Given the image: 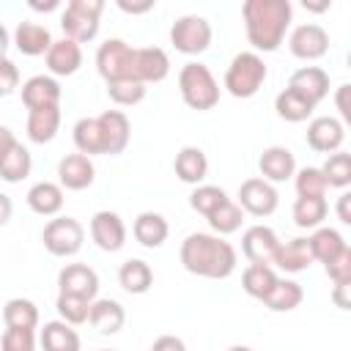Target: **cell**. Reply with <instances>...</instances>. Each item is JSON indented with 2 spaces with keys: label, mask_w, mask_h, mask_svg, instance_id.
Masks as SVG:
<instances>
[{
  "label": "cell",
  "mask_w": 351,
  "mask_h": 351,
  "mask_svg": "<svg viewBox=\"0 0 351 351\" xmlns=\"http://www.w3.org/2000/svg\"><path fill=\"white\" fill-rule=\"evenodd\" d=\"M181 263L189 274L206 280H225L236 271V250L230 241L214 233H189L181 244Z\"/></svg>",
  "instance_id": "1"
},
{
  "label": "cell",
  "mask_w": 351,
  "mask_h": 351,
  "mask_svg": "<svg viewBox=\"0 0 351 351\" xmlns=\"http://www.w3.org/2000/svg\"><path fill=\"white\" fill-rule=\"evenodd\" d=\"M247 41L258 52H274L291 25L293 8L288 0H247L241 5Z\"/></svg>",
  "instance_id": "2"
},
{
  "label": "cell",
  "mask_w": 351,
  "mask_h": 351,
  "mask_svg": "<svg viewBox=\"0 0 351 351\" xmlns=\"http://www.w3.org/2000/svg\"><path fill=\"white\" fill-rule=\"evenodd\" d=\"M178 90H181L184 104L197 112H206V110L217 107V101H219V82L214 80L211 69L197 60L186 63L178 71Z\"/></svg>",
  "instance_id": "3"
},
{
  "label": "cell",
  "mask_w": 351,
  "mask_h": 351,
  "mask_svg": "<svg viewBox=\"0 0 351 351\" xmlns=\"http://www.w3.org/2000/svg\"><path fill=\"white\" fill-rule=\"evenodd\" d=\"M266 63L258 52H239L225 71V90L236 99H250L266 82Z\"/></svg>",
  "instance_id": "4"
},
{
  "label": "cell",
  "mask_w": 351,
  "mask_h": 351,
  "mask_svg": "<svg viewBox=\"0 0 351 351\" xmlns=\"http://www.w3.org/2000/svg\"><path fill=\"white\" fill-rule=\"evenodd\" d=\"M101 11H104L101 0H69L60 14V27H63L66 38H71L77 44L96 38Z\"/></svg>",
  "instance_id": "5"
},
{
  "label": "cell",
  "mask_w": 351,
  "mask_h": 351,
  "mask_svg": "<svg viewBox=\"0 0 351 351\" xmlns=\"http://www.w3.org/2000/svg\"><path fill=\"white\" fill-rule=\"evenodd\" d=\"M96 69L107 82L134 80V47L121 38H107L96 52Z\"/></svg>",
  "instance_id": "6"
},
{
  "label": "cell",
  "mask_w": 351,
  "mask_h": 351,
  "mask_svg": "<svg viewBox=\"0 0 351 351\" xmlns=\"http://www.w3.org/2000/svg\"><path fill=\"white\" fill-rule=\"evenodd\" d=\"M41 241H44V247H47L49 255L69 258V255H77L82 250L85 228L74 217H58V219H49L47 222V228L41 233Z\"/></svg>",
  "instance_id": "7"
},
{
  "label": "cell",
  "mask_w": 351,
  "mask_h": 351,
  "mask_svg": "<svg viewBox=\"0 0 351 351\" xmlns=\"http://www.w3.org/2000/svg\"><path fill=\"white\" fill-rule=\"evenodd\" d=\"M170 41L184 55H200L211 44V25L206 16H197V14L178 16L170 27Z\"/></svg>",
  "instance_id": "8"
},
{
  "label": "cell",
  "mask_w": 351,
  "mask_h": 351,
  "mask_svg": "<svg viewBox=\"0 0 351 351\" xmlns=\"http://www.w3.org/2000/svg\"><path fill=\"white\" fill-rule=\"evenodd\" d=\"M280 195L277 189L263 178H247L239 186V208L252 217H269L277 211Z\"/></svg>",
  "instance_id": "9"
},
{
  "label": "cell",
  "mask_w": 351,
  "mask_h": 351,
  "mask_svg": "<svg viewBox=\"0 0 351 351\" xmlns=\"http://www.w3.org/2000/svg\"><path fill=\"white\" fill-rule=\"evenodd\" d=\"M288 49L299 60H318L329 52V33L315 22L299 25L288 38Z\"/></svg>",
  "instance_id": "10"
},
{
  "label": "cell",
  "mask_w": 351,
  "mask_h": 351,
  "mask_svg": "<svg viewBox=\"0 0 351 351\" xmlns=\"http://www.w3.org/2000/svg\"><path fill=\"white\" fill-rule=\"evenodd\" d=\"M60 293L66 296H80L85 302H93L99 293V274L88 263H69L58 274Z\"/></svg>",
  "instance_id": "11"
},
{
  "label": "cell",
  "mask_w": 351,
  "mask_h": 351,
  "mask_svg": "<svg viewBox=\"0 0 351 351\" xmlns=\"http://www.w3.org/2000/svg\"><path fill=\"white\" fill-rule=\"evenodd\" d=\"M90 239L104 252H118L126 244V225L115 211H96L90 217Z\"/></svg>",
  "instance_id": "12"
},
{
  "label": "cell",
  "mask_w": 351,
  "mask_h": 351,
  "mask_svg": "<svg viewBox=\"0 0 351 351\" xmlns=\"http://www.w3.org/2000/svg\"><path fill=\"white\" fill-rule=\"evenodd\" d=\"M346 140V126L343 121L332 118V115H321V118H313L310 126H307V145L318 154H335L340 151Z\"/></svg>",
  "instance_id": "13"
},
{
  "label": "cell",
  "mask_w": 351,
  "mask_h": 351,
  "mask_svg": "<svg viewBox=\"0 0 351 351\" xmlns=\"http://www.w3.org/2000/svg\"><path fill=\"white\" fill-rule=\"evenodd\" d=\"M96 121H99L104 154H107V156L121 154V151L129 145V134H132V126H129L126 112H121V110H104Z\"/></svg>",
  "instance_id": "14"
},
{
  "label": "cell",
  "mask_w": 351,
  "mask_h": 351,
  "mask_svg": "<svg viewBox=\"0 0 351 351\" xmlns=\"http://www.w3.org/2000/svg\"><path fill=\"white\" fill-rule=\"evenodd\" d=\"M96 178V167L90 162V156L85 154H69L58 162V181H60V189H71V192H80V189H88Z\"/></svg>",
  "instance_id": "15"
},
{
  "label": "cell",
  "mask_w": 351,
  "mask_h": 351,
  "mask_svg": "<svg viewBox=\"0 0 351 351\" xmlns=\"http://www.w3.org/2000/svg\"><path fill=\"white\" fill-rule=\"evenodd\" d=\"M280 239L271 228L266 225H252L244 230L241 236V252L250 263H263V266H271V258H274V250H277Z\"/></svg>",
  "instance_id": "16"
},
{
  "label": "cell",
  "mask_w": 351,
  "mask_h": 351,
  "mask_svg": "<svg viewBox=\"0 0 351 351\" xmlns=\"http://www.w3.org/2000/svg\"><path fill=\"white\" fill-rule=\"evenodd\" d=\"M170 74V58L159 47H134V80L148 85V82H162Z\"/></svg>",
  "instance_id": "17"
},
{
  "label": "cell",
  "mask_w": 351,
  "mask_h": 351,
  "mask_svg": "<svg viewBox=\"0 0 351 351\" xmlns=\"http://www.w3.org/2000/svg\"><path fill=\"white\" fill-rule=\"evenodd\" d=\"M288 88L296 90L299 96H304L310 104H318L329 93V74L321 66H302L291 74Z\"/></svg>",
  "instance_id": "18"
},
{
  "label": "cell",
  "mask_w": 351,
  "mask_h": 351,
  "mask_svg": "<svg viewBox=\"0 0 351 351\" xmlns=\"http://www.w3.org/2000/svg\"><path fill=\"white\" fill-rule=\"evenodd\" d=\"M258 167H261L263 181L280 184V181H288V178L296 173V156H293V151L285 148V145H269V148L261 154Z\"/></svg>",
  "instance_id": "19"
},
{
  "label": "cell",
  "mask_w": 351,
  "mask_h": 351,
  "mask_svg": "<svg viewBox=\"0 0 351 351\" xmlns=\"http://www.w3.org/2000/svg\"><path fill=\"white\" fill-rule=\"evenodd\" d=\"M22 101L27 110L38 107H60V85L55 77L36 74L27 82H22Z\"/></svg>",
  "instance_id": "20"
},
{
  "label": "cell",
  "mask_w": 351,
  "mask_h": 351,
  "mask_svg": "<svg viewBox=\"0 0 351 351\" xmlns=\"http://www.w3.org/2000/svg\"><path fill=\"white\" fill-rule=\"evenodd\" d=\"M14 47L27 55V58H36V55H47V49L52 47V33L49 27L38 25V22H30V19H22L14 30Z\"/></svg>",
  "instance_id": "21"
},
{
  "label": "cell",
  "mask_w": 351,
  "mask_h": 351,
  "mask_svg": "<svg viewBox=\"0 0 351 351\" xmlns=\"http://www.w3.org/2000/svg\"><path fill=\"white\" fill-rule=\"evenodd\" d=\"M47 69L55 74V77H71L80 66H82V49L77 41L71 38H60V41H52V47L47 49Z\"/></svg>",
  "instance_id": "22"
},
{
  "label": "cell",
  "mask_w": 351,
  "mask_h": 351,
  "mask_svg": "<svg viewBox=\"0 0 351 351\" xmlns=\"http://www.w3.org/2000/svg\"><path fill=\"white\" fill-rule=\"evenodd\" d=\"M88 321L99 335H115V332H121L126 313H123V304L115 299H93Z\"/></svg>",
  "instance_id": "23"
},
{
  "label": "cell",
  "mask_w": 351,
  "mask_h": 351,
  "mask_svg": "<svg viewBox=\"0 0 351 351\" xmlns=\"http://www.w3.org/2000/svg\"><path fill=\"white\" fill-rule=\"evenodd\" d=\"M274 266H280L282 271H304L310 263H313V255H310V247H307V239L296 236V239H288L285 244L280 241L277 250H274V258H271Z\"/></svg>",
  "instance_id": "24"
},
{
  "label": "cell",
  "mask_w": 351,
  "mask_h": 351,
  "mask_svg": "<svg viewBox=\"0 0 351 351\" xmlns=\"http://www.w3.org/2000/svg\"><path fill=\"white\" fill-rule=\"evenodd\" d=\"M132 233H134V239H137L143 247L156 250V247L165 244V239H167V233H170V225H167V219H165L162 214H156V211H143V214L134 219Z\"/></svg>",
  "instance_id": "25"
},
{
  "label": "cell",
  "mask_w": 351,
  "mask_h": 351,
  "mask_svg": "<svg viewBox=\"0 0 351 351\" xmlns=\"http://www.w3.org/2000/svg\"><path fill=\"white\" fill-rule=\"evenodd\" d=\"M27 206L30 211L41 214V217H55L63 208V189L60 184L52 181H38L27 189Z\"/></svg>",
  "instance_id": "26"
},
{
  "label": "cell",
  "mask_w": 351,
  "mask_h": 351,
  "mask_svg": "<svg viewBox=\"0 0 351 351\" xmlns=\"http://www.w3.org/2000/svg\"><path fill=\"white\" fill-rule=\"evenodd\" d=\"M307 247H310L313 261H321V263L326 266V263H332L348 244H346V239L340 236V230H335V228H315L313 236L307 239Z\"/></svg>",
  "instance_id": "27"
},
{
  "label": "cell",
  "mask_w": 351,
  "mask_h": 351,
  "mask_svg": "<svg viewBox=\"0 0 351 351\" xmlns=\"http://www.w3.org/2000/svg\"><path fill=\"white\" fill-rule=\"evenodd\" d=\"M60 129V107H38L27 112V137L38 145L49 143Z\"/></svg>",
  "instance_id": "28"
},
{
  "label": "cell",
  "mask_w": 351,
  "mask_h": 351,
  "mask_svg": "<svg viewBox=\"0 0 351 351\" xmlns=\"http://www.w3.org/2000/svg\"><path fill=\"white\" fill-rule=\"evenodd\" d=\"M173 167H176V176L184 184H200L206 178V173H208V159L197 145H186V148H181L176 154Z\"/></svg>",
  "instance_id": "29"
},
{
  "label": "cell",
  "mask_w": 351,
  "mask_h": 351,
  "mask_svg": "<svg viewBox=\"0 0 351 351\" xmlns=\"http://www.w3.org/2000/svg\"><path fill=\"white\" fill-rule=\"evenodd\" d=\"M118 282H121V288L126 293H145L154 285V271H151V266L145 261L129 258L118 269Z\"/></svg>",
  "instance_id": "30"
},
{
  "label": "cell",
  "mask_w": 351,
  "mask_h": 351,
  "mask_svg": "<svg viewBox=\"0 0 351 351\" xmlns=\"http://www.w3.org/2000/svg\"><path fill=\"white\" fill-rule=\"evenodd\" d=\"M302 299H304V291H302V285L296 280H277L274 288L261 302L274 313H291V310H296L302 304Z\"/></svg>",
  "instance_id": "31"
},
{
  "label": "cell",
  "mask_w": 351,
  "mask_h": 351,
  "mask_svg": "<svg viewBox=\"0 0 351 351\" xmlns=\"http://www.w3.org/2000/svg\"><path fill=\"white\" fill-rule=\"evenodd\" d=\"M38 340L44 351H80V335L66 321H47Z\"/></svg>",
  "instance_id": "32"
},
{
  "label": "cell",
  "mask_w": 351,
  "mask_h": 351,
  "mask_svg": "<svg viewBox=\"0 0 351 351\" xmlns=\"http://www.w3.org/2000/svg\"><path fill=\"white\" fill-rule=\"evenodd\" d=\"M33 170V159H30V151L16 140L8 154L0 159V178L8 181V184H19L22 178H27Z\"/></svg>",
  "instance_id": "33"
},
{
  "label": "cell",
  "mask_w": 351,
  "mask_h": 351,
  "mask_svg": "<svg viewBox=\"0 0 351 351\" xmlns=\"http://www.w3.org/2000/svg\"><path fill=\"white\" fill-rule=\"evenodd\" d=\"M274 110H277V115H280L282 121H288V123H302V121H307V118L313 115L315 104H310V101H307L304 96H299L296 90L285 88V90L277 93Z\"/></svg>",
  "instance_id": "34"
},
{
  "label": "cell",
  "mask_w": 351,
  "mask_h": 351,
  "mask_svg": "<svg viewBox=\"0 0 351 351\" xmlns=\"http://www.w3.org/2000/svg\"><path fill=\"white\" fill-rule=\"evenodd\" d=\"M3 321H5V329H36L38 324V307L30 302V299H8L5 307H3Z\"/></svg>",
  "instance_id": "35"
},
{
  "label": "cell",
  "mask_w": 351,
  "mask_h": 351,
  "mask_svg": "<svg viewBox=\"0 0 351 351\" xmlns=\"http://www.w3.org/2000/svg\"><path fill=\"white\" fill-rule=\"evenodd\" d=\"M277 280H280V277H277V271H274L271 266L250 263V266L244 269V274H241V288H244L250 296L263 299V296L274 288V282H277Z\"/></svg>",
  "instance_id": "36"
},
{
  "label": "cell",
  "mask_w": 351,
  "mask_h": 351,
  "mask_svg": "<svg viewBox=\"0 0 351 351\" xmlns=\"http://www.w3.org/2000/svg\"><path fill=\"white\" fill-rule=\"evenodd\" d=\"M326 200L324 197H296L293 203V222L304 230H315L321 228V222L326 219Z\"/></svg>",
  "instance_id": "37"
},
{
  "label": "cell",
  "mask_w": 351,
  "mask_h": 351,
  "mask_svg": "<svg viewBox=\"0 0 351 351\" xmlns=\"http://www.w3.org/2000/svg\"><path fill=\"white\" fill-rule=\"evenodd\" d=\"M74 145H77V151L85 154V156L104 154L101 132H99V121H96V118H80V121L74 123Z\"/></svg>",
  "instance_id": "38"
},
{
  "label": "cell",
  "mask_w": 351,
  "mask_h": 351,
  "mask_svg": "<svg viewBox=\"0 0 351 351\" xmlns=\"http://www.w3.org/2000/svg\"><path fill=\"white\" fill-rule=\"evenodd\" d=\"M321 176H324L326 186L346 189V186L351 184V154H346V151L329 154V159H326L324 167H321Z\"/></svg>",
  "instance_id": "39"
},
{
  "label": "cell",
  "mask_w": 351,
  "mask_h": 351,
  "mask_svg": "<svg viewBox=\"0 0 351 351\" xmlns=\"http://www.w3.org/2000/svg\"><path fill=\"white\" fill-rule=\"evenodd\" d=\"M230 197L225 195V189L222 186H214V184H200V186H195V192L189 195V206L197 211V214H203V217H211L222 203H228Z\"/></svg>",
  "instance_id": "40"
},
{
  "label": "cell",
  "mask_w": 351,
  "mask_h": 351,
  "mask_svg": "<svg viewBox=\"0 0 351 351\" xmlns=\"http://www.w3.org/2000/svg\"><path fill=\"white\" fill-rule=\"evenodd\" d=\"M206 219H208V225H211L214 236H228V233H233V230H239V228H241L244 211L239 208V203L228 200V203H222V206H219L211 217H206Z\"/></svg>",
  "instance_id": "41"
},
{
  "label": "cell",
  "mask_w": 351,
  "mask_h": 351,
  "mask_svg": "<svg viewBox=\"0 0 351 351\" xmlns=\"http://www.w3.org/2000/svg\"><path fill=\"white\" fill-rule=\"evenodd\" d=\"M107 96L121 104V107H132L140 104L145 99V85L137 80H118V82H107Z\"/></svg>",
  "instance_id": "42"
},
{
  "label": "cell",
  "mask_w": 351,
  "mask_h": 351,
  "mask_svg": "<svg viewBox=\"0 0 351 351\" xmlns=\"http://www.w3.org/2000/svg\"><path fill=\"white\" fill-rule=\"evenodd\" d=\"M58 315L60 321H66L69 326H80L88 321V313H90V302L80 299V296H66V293H58Z\"/></svg>",
  "instance_id": "43"
},
{
  "label": "cell",
  "mask_w": 351,
  "mask_h": 351,
  "mask_svg": "<svg viewBox=\"0 0 351 351\" xmlns=\"http://www.w3.org/2000/svg\"><path fill=\"white\" fill-rule=\"evenodd\" d=\"M296 176V192L299 197H324L326 181L321 176V167H302Z\"/></svg>",
  "instance_id": "44"
},
{
  "label": "cell",
  "mask_w": 351,
  "mask_h": 351,
  "mask_svg": "<svg viewBox=\"0 0 351 351\" xmlns=\"http://www.w3.org/2000/svg\"><path fill=\"white\" fill-rule=\"evenodd\" d=\"M0 351H36L33 329H5L0 337Z\"/></svg>",
  "instance_id": "45"
},
{
  "label": "cell",
  "mask_w": 351,
  "mask_h": 351,
  "mask_svg": "<svg viewBox=\"0 0 351 351\" xmlns=\"http://www.w3.org/2000/svg\"><path fill=\"white\" fill-rule=\"evenodd\" d=\"M326 269V274H329V280L337 285V282H351V247H346L332 263H326L324 266Z\"/></svg>",
  "instance_id": "46"
},
{
  "label": "cell",
  "mask_w": 351,
  "mask_h": 351,
  "mask_svg": "<svg viewBox=\"0 0 351 351\" xmlns=\"http://www.w3.org/2000/svg\"><path fill=\"white\" fill-rule=\"evenodd\" d=\"M19 85V69L14 60L8 58H0V96H8L14 93Z\"/></svg>",
  "instance_id": "47"
},
{
  "label": "cell",
  "mask_w": 351,
  "mask_h": 351,
  "mask_svg": "<svg viewBox=\"0 0 351 351\" xmlns=\"http://www.w3.org/2000/svg\"><path fill=\"white\" fill-rule=\"evenodd\" d=\"M151 351H186V346H184V340L176 337V335H162V337L154 340Z\"/></svg>",
  "instance_id": "48"
},
{
  "label": "cell",
  "mask_w": 351,
  "mask_h": 351,
  "mask_svg": "<svg viewBox=\"0 0 351 351\" xmlns=\"http://www.w3.org/2000/svg\"><path fill=\"white\" fill-rule=\"evenodd\" d=\"M348 90H351V85H340V88H337V96H335V101H337V110H340L343 121H351V107H348Z\"/></svg>",
  "instance_id": "49"
},
{
  "label": "cell",
  "mask_w": 351,
  "mask_h": 351,
  "mask_svg": "<svg viewBox=\"0 0 351 351\" xmlns=\"http://www.w3.org/2000/svg\"><path fill=\"white\" fill-rule=\"evenodd\" d=\"M337 219H340L343 225H351V195H348V192H343V195L337 197Z\"/></svg>",
  "instance_id": "50"
},
{
  "label": "cell",
  "mask_w": 351,
  "mask_h": 351,
  "mask_svg": "<svg viewBox=\"0 0 351 351\" xmlns=\"http://www.w3.org/2000/svg\"><path fill=\"white\" fill-rule=\"evenodd\" d=\"M118 8L126 11V14H145L154 8V0H145V3H126V0H118Z\"/></svg>",
  "instance_id": "51"
},
{
  "label": "cell",
  "mask_w": 351,
  "mask_h": 351,
  "mask_svg": "<svg viewBox=\"0 0 351 351\" xmlns=\"http://www.w3.org/2000/svg\"><path fill=\"white\" fill-rule=\"evenodd\" d=\"M346 291H348V282H337V285H335V291H332V299H335V304H337L340 310H348V307H351V302H348Z\"/></svg>",
  "instance_id": "52"
},
{
  "label": "cell",
  "mask_w": 351,
  "mask_h": 351,
  "mask_svg": "<svg viewBox=\"0 0 351 351\" xmlns=\"http://www.w3.org/2000/svg\"><path fill=\"white\" fill-rule=\"evenodd\" d=\"M11 214H14V203H11V197H8V195H3V192H0V228H3V225H8Z\"/></svg>",
  "instance_id": "53"
},
{
  "label": "cell",
  "mask_w": 351,
  "mask_h": 351,
  "mask_svg": "<svg viewBox=\"0 0 351 351\" xmlns=\"http://www.w3.org/2000/svg\"><path fill=\"white\" fill-rule=\"evenodd\" d=\"M16 143V137H14V132L8 129V126H0V159L8 154V148Z\"/></svg>",
  "instance_id": "54"
},
{
  "label": "cell",
  "mask_w": 351,
  "mask_h": 351,
  "mask_svg": "<svg viewBox=\"0 0 351 351\" xmlns=\"http://www.w3.org/2000/svg\"><path fill=\"white\" fill-rule=\"evenodd\" d=\"M8 44H11V36H8L5 25L0 22V58H5V52H8Z\"/></svg>",
  "instance_id": "55"
},
{
  "label": "cell",
  "mask_w": 351,
  "mask_h": 351,
  "mask_svg": "<svg viewBox=\"0 0 351 351\" xmlns=\"http://www.w3.org/2000/svg\"><path fill=\"white\" fill-rule=\"evenodd\" d=\"M30 8L33 11H55V8H60V0H49V3H30Z\"/></svg>",
  "instance_id": "56"
},
{
  "label": "cell",
  "mask_w": 351,
  "mask_h": 351,
  "mask_svg": "<svg viewBox=\"0 0 351 351\" xmlns=\"http://www.w3.org/2000/svg\"><path fill=\"white\" fill-rule=\"evenodd\" d=\"M228 351H252V348H250V346H230Z\"/></svg>",
  "instance_id": "57"
},
{
  "label": "cell",
  "mask_w": 351,
  "mask_h": 351,
  "mask_svg": "<svg viewBox=\"0 0 351 351\" xmlns=\"http://www.w3.org/2000/svg\"><path fill=\"white\" fill-rule=\"evenodd\" d=\"M99 351H112V348H99Z\"/></svg>",
  "instance_id": "58"
}]
</instances>
